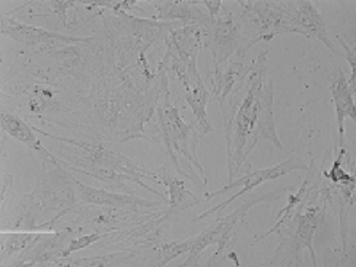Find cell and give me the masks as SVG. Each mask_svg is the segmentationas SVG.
<instances>
[{
  "label": "cell",
  "mask_w": 356,
  "mask_h": 267,
  "mask_svg": "<svg viewBox=\"0 0 356 267\" xmlns=\"http://www.w3.org/2000/svg\"><path fill=\"white\" fill-rule=\"evenodd\" d=\"M2 34L17 43V57L27 61L34 57L50 56L66 47L86 43L89 40V36H68L61 33H50L40 27H31L18 22L17 18L8 17L6 13H2Z\"/></svg>",
  "instance_id": "ba28073f"
},
{
  "label": "cell",
  "mask_w": 356,
  "mask_h": 267,
  "mask_svg": "<svg viewBox=\"0 0 356 267\" xmlns=\"http://www.w3.org/2000/svg\"><path fill=\"white\" fill-rule=\"evenodd\" d=\"M13 193V173L6 168H2V193H0V200H2V214H6V203Z\"/></svg>",
  "instance_id": "f546056e"
},
{
  "label": "cell",
  "mask_w": 356,
  "mask_h": 267,
  "mask_svg": "<svg viewBox=\"0 0 356 267\" xmlns=\"http://www.w3.org/2000/svg\"><path fill=\"white\" fill-rule=\"evenodd\" d=\"M239 4L243 6L241 17L250 47L259 41H271L278 34H300V31L292 27L284 13L280 11L276 0H251Z\"/></svg>",
  "instance_id": "7c38bea8"
},
{
  "label": "cell",
  "mask_w": 356,
  "mask_h": 267,
  "mask_svg": "<svg viewBox=\"0 0 356 267\" xmlns=\"http://www.w3.org/2000/svg\"><path fill=\"white\" fill-rule=\"evenodd\" d=\"M203 49H209L214 57V68L227 65L235 54H244L251 49L246 36V29L241 15L227 11L222 17L212 22L211 29L205 31Z\"/></svg>",
  "instance_id": "8fae6325"
},
{
  "label": "cell",
  "mask_w": 356,
  "mask_h": 267,
  "mask_svg": "<svg viewBox=\"0 0 356 267\" xmlns=\"http://www.w3.org/2000/svg\"><path fill=\"white\" fill-rule=\"evenodd\" d=\"M102 237H104V234H98V232H91V234L77 235V237H73V239L70 241V244H68V246H66L65 255H63V257L73 255L75 251L84 250V248H89V246H93V244H97L98 241L102 239Z\"/></svg>",
  "instance_id": "f1b7e54d"
},
{
  "label": "cell",
  "mask_w": 356,
  "mask_h": 267,
  "mask_svg": "<svg viewBox=\"0 0 356 267\" xmlns=\"http://www.w3.org/2000/svg\"><path fill=\"white\" fill-rule=\"evenodd\" d=\"M307 162L303 161V159H300L298 155L292 154L291 157L287 159L285 162H280L278 166H273V168H266V170H257V171H251L248 170V173L244 175V177L237 178V180H232L228 186L221 187L219 191H214V193H209V195H205V202H209V200L216 198V196L219 195H225V193H228V191H234L235 187H243V191H239V193H235L234 196H230V198L227 200V202L219 203V205L212 207V209H209V211H205L203 214L196 216L193 221H202V219H207L211 218V216L218 214V212H221L222 209H227L228 205H230L232 202H235L237 198H241L243 195H246V193H250V191H253L255 187H259L260 184L264 182H269V180H276V178L280 177H285V175L292 173V171H301V170H307Z\"/></svg>",
  "instance_id": "4fadbf2b"
},
{
  "label": "cell",
  "mask_w": 356,
  "mask_h": 267,
  "mask_svg": "<svg viewBox=\"0 0 356 267\" xmlns=\"http://www.w3.org/2000/svg\"><path fill=\"white\" fill-rule=\"evenodd\" d=\"M203 40H205V29L198 25H180L171 31L168 38L186 65H189L193 57H198V52L203 49Z\"/></svg>",
  "instance_id": "d4e9b609"
},
{
  "label": "cell",
  "mask_w": 356,
  "mask_h": 267,
  "mask_svg": "<svg viewBox=\"0 0 356 267\" xmlns=\"http://www.w3.org/2000/svg\"><path fill=\"white\" fill-rule=\"evenodd\" d=\"M0 125H2V132L11 136V138L18 139L20 143L27 145L29 148H41V141L38 139L36 130H34L33 125H29L24 118L18 116L17 113H11L8 109H2L0 113Z\"/></svg>",
  "instance_id": "484cf974"
},
{
  "label": "cell",
  "mask_w": 356,
  "mask_h": 267,
  "mask_svg": "<svg viewBox=\"0 0 356 267\" xmlns=\"http://www.w3.org/2000/svg\"><path fill=\"white\" fill-rule=\"evenodd\" d=\"M157 15L150 17L157 22H180L182 25H198L209 31L212 18L200 8V0H152Z\"/></svg>",
  "instance_id": "d6986e66"
},
{
  "label": "cell",
  "mask_w": 356,
  "mask_h": 267,
  "mask_svg": "<svg viewBox=\"0 0 356 267\" xmlns=\"http://www.w3.org/2000/svg\"><path fill=\"white\" fill-rule=\"evenodd\" d=\"M77 235H82L72 219L63 218L57 225L54 232H38L36 239L29 244L20 255H17L11 260L9 266L13 267H22V266H31V267H50L56 266L57 260L65 255L66 246L70 241Z\"/></svg>",
  "instance_id": "30bf717a"
},
{
  "label": "cell",
  "mask_w": 356,
  "mask_h": 267,
  "mask_svg": "<svg viewBox=\"0 0 356 267\" xmlns=\"http://www.w3.org/2000/svg\"><path fill=\"white\" fill-rule=\"evenodd\" d=\"M276 196H282V189H273V193H267V195H255L250 196L248 200H244L243 205L237 209L235 212L228 216H219V221H221V239L218 243V250L212 255V259L207 262V266H219L222 260L227 259L228 251L234 246V243L239 239V234L243 230V227L246 225V214L251 207H255L260 202H269V200L276 198Z\"/></svg>",
  "instance_id": "e0dca14e"
},
{
  "label": "cell",
  "mask_w": 356,
  "mask_h": 267,
  "mask_svg": "<svg viewBox=\"0 0 356 267\" xmlns=\"http://www.w3.org/2000/svg\"><path fill=\"white\" fill-rule=\"evenodd\" d=\"M75 186L79 191V202L86 205H102V207H116V209H127V211H162L168 205L166 200H145L138 198L127 193H114L109 189H93L79 182L75 178Z\"/></svg>",
  "instance_id": "ac0fdd59"
},
{
  "label": "cell",
  "mask_w": 356,
  "mask_h": 267,
  "mask_svg": "<svg viewBox=\"0 0 356 267\" xmlns=\"http://www.w3.org/2000/svg\"><path fill=\"white\" fill-rule=\"evenodd\" d=\"M330 82V91H332L333 104H335V113H337V134L339 138L335 139V145L333 148L340 145H346V132H344V122L346 118H351L356 120L355 114V93L351 91L348 84V77L344 75L342 68L337 66L328 77Z\"/></svg>",
  "instance_id": "44dd1931"
},
{
  "label": "cell",
  "mask_w": 356,
  "mask_h": 267,
  "mask_svg": "<svg viewBox=\"0 0 356 267\" xmlns=\"http://www.w3.org/2000/svg\"><path fill=\"white\" fill-rule=\"evenodd\" d=\"M36 134H41L43 138H49L52 141L59 143L57 150L52 152L54 155L61 159L63 166L72 173H84L88 177H93L106 184L109 191H120L127 195H134V191L127 186V182H136L145 191L152 189L148 184L143 182V178H150L154 182L162 184L159 175L155 171L148 170L141 162L127 157L118 150L116 145H109L106 141H88V139L79 138H59L54 134L44 132L41 129H34ZM159 198L168 200L166 195L157 193Z\"/></svg>",
  "instance_id": "277c9868"
},
{
  "label": "cell",
  "mask_w": 356,
  "mask_h": 267,
  "mask_svg": "<svg viewBox=\"0 0 356 267\" xmlns=\"http://www.w3.org/2000/svg\"><path fill=\"white\" fill-rule=\"evenodd\" d=\"M65 214H54L44 209L33 193L22 195L9 216H2V232H54Z\"/></svg>",
  "instance_id": "5bb4252c"
},
{
  "label": "cell",
  "mask_w": 356,
  "mask_h": 267,
  "mask_svg": "<svg viewBox=\"0 0 356 267\" xmlns=\"http://www.w3.org/2000/svg\"><path fill=\"white\" fill-rule=\"evenodd\" d=\"M38 232H2L0 235V264L9 266L11 260L36 239Z\"/></svg>",
  "instance_id": "83f0119b"
},
{
  "label": "cell",
  "mask_w": 356,
  "mask_h": 267,
  "mask_svg": "<svg viewBox=\"0 0 356 267\" xmlns=\"http://www.w3.org/2000/svg\"><path fill=\"white\" fill-rule=\"evenodd\" d=\"M77 6V0H29L22 2L18 8L8 11V17H18V20H31V18H59L57 29H68L70 17L68 13L73 11Z\"/></svg>",
  "instance_id": "7402d4cb"
},
{
  "label": "cell",
  "mask_w": 356,
  "mask_h": 267,
  "mask_svg": "<svg viewBox=\"0 0 356 267\" xmlns=\"http://www.w3.org/2000/svg\"><path fill=\"white\" fill-rule=\"evenodd\" d=\"M155 173L159 175L161 182L168 187V191H170V198H168L166 207V211L170 212V214H182V212L189 211L193 207L202 205V203L205 202L203 198H198V196H195L193 193H189V191L186 189L184 180L182 178H178V175L175 173L173 168L170 166V162H166L164 166L155 170Z\"/></svg>",
  "instance_id": "cb8c5ba5"
},
{
  "label": "cell",
  "mask_w": 356,
  "mask_h": 267,
  "mask_svg": "<svg viewBox=\"0 0 356 267\" xmlns=\"http://www.w3.org/2000/svg\"><path fill=\"white\" fill-rule=\"evenodd\" d=\"M196 59H198V57H193L189 63V68H187L189 89L184 91V98H186L187 106H189L191 109H193V113H195L196 125L200 127V130H202L203 136H205V134L214 132V127H212L211 120H209V114H207V102L211 98V93H209V89H207L202 75H200Z\"/></svg>",
  "instance_id": "603a6c76"
},
{
  "label": "cell",
  "mask_w": 356,
  "mask_h": 267,
  "mask_svg": "<svg viewBox=\"0 0 356 267\" xmlns=\"http://www.w3.org/2000/svg\"><path fill=\"white\" fill-rule=\"evenodd\" d=\"M324 196H326L328 207H332L333 212L339 218L342 251L346 255H349V212L353 211V205H355V182L332 184L326 178Z\"/></svg>",
  "instance_id": "ffe728a7"
},
{
  "label": "cell",
  "mask_w": 356,
  "mask_h": 267,
  "mask_svg": "<svg viewBox=\"0 0 356 267\" xmlns=\"http://www.w3.org/2000/svg\"><path fill=\"white\" fill-rule=\"evenodd\" d=\"M310 155V162L307 166V177L301 184L303 196L298 202V205L292 211L285 212L282 218H278V222L271 230L259 234L253 239L255 244L262 241L267 235L278 232L280 244L275 255L267 259L260 266L266 267H298L303 266V253L305 250L310 253L312 264L317 266V257L314 251V237L317 230L323 228L324 219H326V211H328V203L324 196V184L326 177L323 173V166H317L316 159Z\"/></svg>",
  "instance_id": "3957f363"
},
{
  "label": "cell",
  "mask_w": 356,
  "mask_h": 267,
  "mask_svg": "<svg viewBox=\"0 0 356 267\" xmlns=\"http://www.w3.org/2000/svg\"><path fill=\"white\" fill-rule=\"evenodd\" d=\"M200 6H207V9H209V17H211L212 20H216V18L219 17V11L222 9L221 0H200Z\"/></svg>",
  "instance_id": "1f68e13d"
},
{
  "label": "cell",
  "mask_w": 356,
  "mask_h": 267,
  "mask_svg": "<svg viewBox=\"0 0 356 267\" xmlns=\"http://www.w3.org/2000/svg\"><path fill=\"white\" fill-rule=\"evenodd\" d=\"M267 56L262 50L251 63V72L243 91L232 93L221 106L227 141V164L230 180L239 175L246 159L262 139L271 141L276 148H284L276 134L273 118V81L267 79Z\"/></svg>",
  "instance_id": "7a4b0ae2"
},
{
  "label": "cell",
  "mask_w": 356,
  "mask_h": 267,
  "mask_svg": "<svg viewBox=\"0 0 356 267\" xmlns=\"http://www.w3.org/2000/svg\"><path fill=\"white\" fill-rule=\"evenodd\" d=\"M251 72V63L246 61L244 54H235L227 65L212 68L207 72V77L211 82L212 97L222 106L232 93L243 91Z\"/></svg>",
  "instance_id": "2e32d148"
},
{
  "label": "cell",
  "mask_w": 356,
  "mask_h": 267,
  "mask_svg": "<svg viewBox=\"0 0 356 267\" xmlns=\"http://www.w3.org/2000/svg\"><path fill=\"white\" fill-rule=\"evenodd\" d=\"M337 40L340 41V44H342V49L346 50V57H348V61H349V65H351V77H349V88H351V91L353 93H355V70H356V50L353 49V47H349L348 43H346L344 40H342V38L339 36V34H337Z\"/></svg>",
  "instance_id": "4dcf8cb0"
},
{
  "label": "cell",
  "mask_w": 356,
  "mask_h": 267,
  "mask_svg": "<svg viewBox=\"0 0 356 267\" xmlns=\"http://www.w3.org/2000/svg\"><path fill=\"white\" fill-rule=\"evenodd\" d=\"M202 138L203 132L196 123L187 125L182 122L180 109L171 100L170 77L168 73H164L155 114L145 125V141L157 146L178 177L187 178L200 187V182L207 186V175L196 148Z\"/></svg>",
  "instance_id": "5b68a950"
},
{
  "label": "cell",
  "mask_w": 356,
  "mask_h": 267,
  "mask_svg": "<svg viewBox=\"0 0 356 267\" xmlns=\"http://www.w3.org/2000/svg\"><path fill=\"white\" fill-rule=\"evenodd\" d=\"M280 11L284 13L289 24L300 31L301 36L316 38L321 43H324L335 56H340L335 44L332 43L328 36V27L324 22L323 15L312 4L310 0H276Z\"/></svg>",
  "instance_id": "9a60e30c"
},
{
  "label": "cell",
  "mask_w": 356,
  "mask_h": 267,
  "mask_svg": "<svg viewBox=\"0 0 356 267\" xmlns=\"http://www.w3.org/2000/svg\"><path fill=\"white\" fill-rule=\"evenodd\" d=\"M191 246H193V239L180 241V243H162L159 246L152 248V250L145 251L141 255H138L139 266L146 267H164L171 262L173 259H177L178 255L182 253H189Z\"/></svg>",
  "instance_id": "4316f807"
},
{
  "label": "cell",
  "mask_w": 356,
  "mask_h": 267,
  "mask_svg": "<svg viewBox=\"0 0 356 267\" xmlns=\"http://www.w3.org/2000/svg\"><path fill=\"white\" fill-rule=\"evenodd\" d=\"M162 211H127V209H116V207L79 203L68 216H72L70 219L82 234L98 232L106 235L109 232L123 230V228H130L134 225L157 218L162 214Z\"/></svg>",
  "instance_id": "9c48e42d"
},
{
  "label": "cell",
  "mask_w": 356,
  "mask_h": 267,
  "mask_svg": "<svg viewBox=\"0 0 356 267\" xmlns=\"http://www.w3.org/2000/svg\"><path fill=\"white\" fill-rule=\"evenodd\" d=\"M2 109L17 113L33 127H61L79 139L100 141L84 111L81 88L49 56L31 61L15 57L2 77Z\"/></svg>",
  "instance_id": "6da1fadb"
},
{
  "label": "cell",
  "mask_w": 356,
  "mask_h": 267,
  "mask_svg": "<svg viewBox=\"0 0 356 267\" xmlns=\"http://www.w3.org/2000/svg\"><path fill=\"white\" fill-rule=\"evenodd\" d=\"M175 218L164 209L161 216L148 219L145 222L134 225L123 230H114L106 234L97 243L98 253H113V251H132L136 255H141L145 251L168 243L171 239Z\"/></svg>",
  "instance_id": "52a82bcc"
},
{
  "label": "cell",
  "mask_w": 356,
  "mask_h": 267,
  "mask_svg": "<svg viewBox=\"0 0 356 267\" xmlns=\"http://www.w3.org/2000/svg\"><path fill=\"white\" fill-rule=\"evenodd\" d=\"M40 155V171L36 175V186L33 195L44 209L54 214H65L79 205V191L75 177L63 166L61 159L47 150L44 146L38 148Z\"/></svg>",
  "instance_id": "8992f818"
}]
</instances>
